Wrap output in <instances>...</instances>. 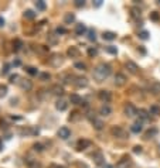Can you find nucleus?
<instances>
[{"mask_svg": "<svg viewBox=\"0 0 160 168\" xmlns=\"http://www.w3.org/2000/svg\"><path fill=\"white\" fill-rule=\"evenodd\" d=\"M111 72H112L111 65L102 62V64H99L95 69H94V74H92V75H94V79H95V81L102 82V81H105V79L111 75Z\"/></svg>", "mask_w": 160, "mask_h": 168, "instance_id": "obj_1", "label": "nucleus"}, {"mask_svg": "<svg viewBox=\"0 0 160 168\" xmlns=\"http://www.w3.org/2000/svg\"><path fill=\"white\" fill-rule=\"evenodd\" d=\"M111 133H112V136L116 137V138H122V140L128 138V131L125 129H122L121 126H113V127L111 129Z\"/></svg>", "mask_w": 160, "mask_h": 168, "instance_id": "obj_2", "label": "nucleus"}, {"mask_svg": "<svg viewBox=\"0 0 160 168\" xmlns=\"http://www.w3.org/2000/svg\"><path fill=\"white\" fill-rule=\"evenodd\" d=\"M123 112H125V115L129 117H133L137 115V109L135 107L132 103H126L125 105V107H123Z\"/></svg>", "mask_w": 160, "mask_h": 168, "instance_id": "obj_3", "label": "nucleus"}, {"mask_svg": "<svg viewBox=\"0 0 160 168\" xmlns=\"http://www.w3.org/2000/svg\"><path fill=\"white\" fill-rule=\"evenodd\" d=\"M98 97L102 100L103 103H109L111 99H112V95H111L109 91H99L98 92Z\"/></svg>", "mask_w": 160, "mask_h": 168, "instance_id": "obj_4", "label": "nucleus"}, {"mask_svg": "<svg viewBox=\"0 0 160 168\" xmlns=\"http://www.w3.org/2000/svg\"><path fill=\"white\" fill-rule=\"evenodd\" d=\"M57 134H58V137L60 138H63V140H67L68 137H71V130L68 129V127H60L58 129V131H57Z\"/></svg>", "mask_w": 160, "mask_h": 168, "instance_id": "obj_5", "label": "nucleus"}, {"mask_svg": "<svg viewBox=\"0 0 160 168\" xmlns=\"http://www.w3.org/2000/svg\"><path fill=\"white\" fill-rule=\"evenodd\" d=\"M70 102L72 105H84V106H87V102H85V100H84L79 95H77V93H72V95H71V96H70Z\"/></svg>", "mask_w": 160, "mask_h": 168, "instance_id": "obj_6", "label": "nucleus"}, {"mask_svg": "<svg viewBox=\"0 0 160 168\" xmlns=\"http://www.w3.org/2000/svg\"><path fill=\"white\" fill-rule=\"evenodd\" d=\"M72 84L75 85L77 88H85V86H88V79L84 76H75V81Z\"/></svg>", "mask_w": 160, "mask_h": 168, "instance_id": "obj_7", "label": "nucleus"}, {"mask_svg": "<svg viewBox=\"0 0 160 168\" xmlns=\"http://www.w3.org/2000/svg\"><path fill=\"white\" fill-rule=\"evenodd\" d=\"M130 167V158L129 157H123L121 158L118 164H116V168H129Z\"/></svg>", "mask_w": 160, "mask_h": 168, "instance_id": "obj_8", "label": "nucleus"}, {"mask_svg": "<svg viewBox=\"0 0 160 168\" xmlns=\"http://www.w3.org/2000/svg\"><path fill=\"white\" fill-rule=\"evenodd\" d=\"M125 66H126V69H128L130 74H137V72H139V66L135 64L133 61H128V62L125 64Z\"/></svg>", "mask_w": 160, "mask_h": 168, "instance_id": "obj_9", "label": "nucleus"}, {"mask_svg": "<svg viewBox=\"0 0 160 168\" xmlns=\"http://www.w3.org/2000/svg\"><path fill=\"white\" fill-rule=\"evenodd\" d=\"M48 62H50L52 66H58V65L63 62V57H61L60 54H55V55H52L51 58L48 59Z\"/></svg>", "mask_w": 160, "mask_h": 168, "instance_id": "obj_10", "label": "nucleus"}, {"mask_svg": "<svg viewBox=\"0 0 160 168\" xmlns=\"http://www.w3.org/2000/svg\"><path fill=\"white\" fill-rule=\"evenodd\" d=\"M142 123L143 122H140V120H137L136 123H133V124L130 126V131H132V133H136V134L140 133L142 129H143V124H142Z\"/></svg>", "mask_w": 160, "mask_h": 168, "instance_id": "obj_11", "label": "nucleus"}, {"mask_svg": "<svg viewBox=\"0 0 160 168\" xmlns=\"http://www.w3.org/2000/svg\"><path fill=\"white\" fill-rule=\"evenodd\" d=\"M126 84V76L123 74H116L115 75V85L118 86H122V85Z\"/></svg>", "mask_w": 160, "mask_h": 168, "instance_id": "obj_12", "label": "nucleus"}, {"mask_svg": "<svg viewBox=\"0 0 160 168\" xmlns=\"http://www.w3.org/2000/svg\"><path fill=\"white\" fill-rule=\"evenodd\" d=\"M85 32H88V28L85 27V24L79 23V24L75 26V34H77V35H84Z\"/></svg>", "mask_w": 160, "mask_h": 168, "instance_id": "obj_13", "label": "nucleus"}, {"mask_svg": "<svg viewBox=\"0 0 160 168\" xmlns=\"http://www.w3.org/2000/svg\"><path fill=\"white\" fill-rule=\"evenodd\" d=\"M20 88L23 89V91H30L33 88V84L30 79H23L21 82H20Z\"/></svg>", "mask_w": 160, "mask_h": 168, "instance_id": "obj_14", "label": "nucleus"}, {"mask_svg": "<svg viewBox=\"0 0 160 168\" xmlns=\"http://www.w3.org/2000/svg\"><path fill=\"white\" fill-rule=\"evenodd\" d=\"M67 54H68V57H71V58H77V57H79V50H78L77 47H70Z\"/></svg>", "mask_w": 160, "mask_h": 168, "instance_id": "obj_15", "label": "nucleus"}, {"mask_svg": "<svg viewBox=\"0 0 160 168\" xmlns=\"http://www.w3.org/2000/svg\"><path fill=\"white\" fill-rule=\"evenodd\" d=\"M78 150H85L88 149V147H91V141L89 140H85V138H82V140H79L78 141Z\"/></svg>", "mask_w": 160, "mask_h": 168, "instance_id": "obj_16", "label": "nucleus"}, {"mask_svg": "<svg viewBox=\"0 0 160 168\" xmlns=\"http://www.w3.org/2000/svg\"><path fill=\"white\" fill-rule=\"evenodd\" d=\"M112 113V109L109 107L108 105H102L101 106V109H99V115H102V116H109Z\"/></svg>", "mask_w": 160, "mask_h": 168, "instance_id": "obj_17", "label": "nucleus"}, {"mask_svg": "<svg viewBox=\"0 0 160 168\" xmlns=\"http://www.w3.org/2000/svg\"><path fill=\"white\" fill-rule=\"evenodd\" d=\"M102 38L106 40V41H113V40L116 38V34L115 32H112V31H103Z\"/></svg>", "mask_w": 160, "mask_h": 168, "instance_id": "obj_18", "label": "nucleus"}, {"mask_svg": "<svg viewBox=\"0 0 160 168\" xmlns=\"http://www.w3.org/2000/svg\"><path fill=\"white\" fill-rule=\"evenodd\" d=\"M55 107H57V110H60V112H64V110H67V107H68V103L65 102V100H58L57 105H55Z\"/></svg>", "mask_w": 160, "mask_h": 168, "instance_id": "obj_19", "label": "nucleus"}, {"mask_svg": "<svg viewBox=\"0 0 160 168\" xmlns=\"http://www.w3.org/2000/svg\"><path fill=\"white\" fill-rule=\"evenodd\" d=\"M137 116H139V119H140V122H145V120L149 119V112L140 109V110H137Z\"/></svg>", "mask_w": 160, "mask_h": 168, "instance_id": "obj_20", "label": "nucleus"}, {"mask_svg": "<svg viewBox=\"0 0 160 168\" xmlns=\"http://www.w3.org/2000/svg\"><path fill=\"white\" fill-rule=\"evenodd\" d=\"M159 133V130L156 129V127H152V129H149L146 131V134H145V138H153L156 134Z\"/></svg>", "mask_w": 160, "mask_h": 168, "instance_id": "obj_21", "label": "nucleus"}, {"mask_svg": "<svg viewBox=\"0 0 160 168\" xmlns=\"http://www.w3.org/2000/svg\"><path fill=\"white\" fill-rule=\"evenodd\" d=\"M74 21H75V16H74V13H67L64 16L65 24H71V23H74Z\"/></svg>", "mask_w": 160, "mask_h": 168, "instance_id": "obj_22", "label": "nucleus"}, {"mask_svg": "<svg viewBox=\"0 0 160 168\" xmlns=\"http://www.w3.org/2000/svg\"><path fill=\"white\" fill-rule=\"evenodd\" d=\"M51 92L54 95H63V93H64V88L60 86V85H54L51 88Z\"/></svg>", "mask_w": 160, "mask_h": 168, "instance_id": "obj_23", "label": "nucleus"}, {"mask_svg": "<svg viewBox=\"0 0 160 168\" xmlns=\"http://www.w3.org/2000/svg\"><path fill=\"white\" fill-rule=\"evenodd\" d=\"M94 160H95L96 164H102V165H105V162H103V155H102V153H96V154H94Z\"/></svg>", "mask_w": 160, "mask_h": 168, "instance_id": "obj_24", "label": "nucleus"}, {"mask_svg": "<svg viewBox=\"0 0 160 168\" xmlns=\"http://www.w3.org/2000/svg\"><path fill=\"white\" fill-rule=\"evenodd\" d=\"M150 91L153 92V93H160V82H153V84L150 85Z\"/></svg>", "mask_w": 160, "mask_h": 168, "instance_id": "obj_25", "label": "nucleus"}, {"mask_svg": "<svg viewBox=\"0 0 160 168\" xmlns=\"http://www.w3.org/2000/svg\"><path fill=\"white\" fill-rule=\"evenodd\" d=\"M92 124H94V127H95L96 130H102L103 129V122H102V120H99L98 117H96L95 120L92 122Z\"/></svg>", "mask_w": 160, "mask_h": 168, "instance_id": "obj_26", "label": "nucleus"}, {"mask_svg": "<svg viewBox=\"0 0 160 168\" xmlns=\"http://www.w3.org/2000/svg\"><path fill=\"white\" fill-rule=\"evenodd\" d=\"M21 47H23V41H21V40H14L13 41V50L14 51H20Z\"/></svg>", "mask_w": 160, "mask_h": 168, "instance_id": "obj_27", "label": "nucleus"}, {"mask_svg": "<svg viewBox=\"0 0 160 168\" xmlns=\"http://www.w3.org/2000/svg\"><path fill=\"white\" fill-rule=\"evenodd\" d=\"M24 19H28V20H33V19H36V13L33 12V10H26L24 12Z\"/></svg>", "mask_w": 160, "mask_h": 168, "instance_id": "obj_28", "label": "nucleus"}, {"mask_svg": "<svg viewBox=\"0 0 160 168\" xmlns=\"http://www.w3.org/2000/svg\"><path fill=\"white\" fill-rule=\"evenodd\" d=\"M130 14H132V17H135V19L140 17V9H137V7H132V9H130Z\"/></svg>", "mask_w": 160, "mask_h": 168, "instance_id": "obj_29", "label": "nucleus"}, {"mask_svg": "<svg viewBox=\"0 0 160 168\" xmlns=\"http://www.w3.org/2000/svg\"><path fill=\"white\" fill-rule=\"evenodd\" d=\"M36 9H37V10H45L44 0H37V1H36Z\"/></svg>", "mask_w": 160, "mask_h": 168, "instance_id": "obj_30", "label": "nucleus"}, {"mask_svg": "<svg viewBox=\"0 0 160 168\" xmlns=\"http://www.w3.org/2000/svg\"><path fill=\"white\" fill-rule=\"evenodd\" d=\"M149 113H150V115H159V113H160V107L157 106V105H153V106H150Z\"/></svg>", "mask_w": 160, "mask_h": 168, "instance_id": "obj_31", "label": "nucleus"}, {"mask_svg": "<svg viewBox=\"0 0 160 168\" xmlns=\"http://www.w3.org/2000/svg\"><path fill=\"white\" fill-rule=\"evenodd\" d=\"M26 71H27V74H30V75H33V76H34V75H40L39 71H37L34 66H27Z\"/></svg>", "mask_w": 160, "mask_h": 168, "instance_id": "obj_32", "label": "nucleus"}, {"mask_svg": "<svg viewBox=\"0 0 160 168\" xmlns=\"http://www.w3.org/2000/svg\"><path fill=\"white\" fill-rule=\"evenodd\" d=\"M88 38H89L91 41H95L96 40V32L94 28H89V30H88Z\"/></svg>", "mask_w": 160, "mask_h": 168, "instance_id": "obj_33", "label": "nucleus"}, {"mask_svg": "<svg viewBox=\"0 0 160 168\" xmlns=\"http://www.w3.org/2000/svg\"><path fill=\"white\" fill-rule=\"evenodd\" d=\"M106 52L112 54V55H116V54H118V48H116L115 45H108L106 47Z\"/></svg>", "mask_w": 160, "mask_h": 168, "instance_id": "obj_34", "label": "nucleus"}, {"mask_svg": "<svg viewBox=\"0 0 160 168\" xmlns=\"http://www.w3.org/2000/svg\"><path fill=\"white\" fill-rule=\"evenodd\" d=\"M74 66H75L77 69H81V71H85V69H87V65L84 64V62H79V61H78V62H75V64H74Z\"/></svg>", "mask_w": 160, "mask_h": 168, "instance_id": "obj_35", "label": "nucleus"}, {"mask_svg": "<svg viewBox=\"0 0 160 168\" xmlns=\"http://www.w3.org/2000/svg\"><path fill=\"white\" fill-rule=\"evenodd\" d=\"M7 95V86L6 85H0V97H4Z\"/></svg>", "mask_w": 160, "mask_h": 168, "instance_id": "obj_36", "label": "nucleus"}, {"mask_svg": "<svg viewBox=\"0 0 160 168\" xmlns=\"http://www.w3.org/2000/svg\"><path fill=\"white\" fill-rule=\"evenodd\" d=\"M88 55H89V57H96V55H98V50L94 48V47H89V48H88Z\"/></svg>", "mask_w": 160, "mask_h": 168, "instance_id": "obj_37", "label": "nucleus"}, {"mask_svg": "<svg viewBox=\"0 0 160 168\" xmlns=\"http://www.w3.org/2000/svg\"><path fill=\"white\" fill-rule=\"evenodd\" d=\"M149 35H150V34H149V31H146V30H143V31L139 32V38L140 40H147Z\"/></svg>", "mask_w": 160, "mask_h": 168, "instance_id": "obj_38", "label": "nucleus"}, {"mask_svg": "<svg viewBox=\"0 0 160 168\" xmlns=\"http://www.w3.org/2000/svg\"><path fill=\"white\" fill-rule=\"evenodd\" d=\"M150 19L153 20V21H159L160 20V14L157 12H153V13H150Z\"/></svg>", "mask_w": 160, "mask_h": 168, "instance_id": "obj_39", "label": "nucleus"}, {"mask_svg": "<svg viewBox=\"0 0 160 168\" xmlns=\"http://www.w3.org/2000/svg\"><path fill=\"white\" fill-rule=\"evenodd\" d=\"M74 4H75V7H84L85 6V1L84 0H75Z\"/></svg>", "mask_w": 160, "mask_h": 168, "instance_id": "obj_40", "label": "nucleus"}, {"mask_svg": "<svg viewBox=\"0 0 160 168\" xmlns=\"http://www.w3.org/2000/svg\"><path fill=\"white\" fill-rule=\"evenodd\" d=\"M79 117H81L79 116V113H78V112H74V113L70 116V120H78Z\"/></svg>", "mask_w": 160, "mask_h": 168, "instance_id": "obj_41", "label": "nucleus"}, {"mask_svg": "<svg viewBox=\"0 0 160 168\" xmlns=\"http://www.w3.org/2000/svg\"><path fill=\"white\" fill-rule=\"evenodd\" d=\"M39 76L41 78L43 81H47V79H50V74H48V72H44V74H40Z\"/></svg>", "mask_w": 160, "mask_h": 168, "instance_id": "obj_42", "label": "nucleus"}, {"mask_svg": "<svg viewBox=\"0 0 160 168\" xmlns=\"http://www.w3.org/2000/svg\"><path fill=\"white\" fill-rule=\"evenodd\" d=\"M9 68H10V65H9V64H4V66H3V69H1V74H3V75H6V74H9Z\"/></svg>", "mask_w": 160, "mask_h": 168, "instance_id": "obj_43", "label": "nucleus"}, {"mask_svg": "<svg viewBox=\"0 0 160 168\" xmlns=\"http://www.w3.org/2000/svg\"><path fill=\"white\" fill-rule=\"evenodd\" d=\"M34 150L36 151H43V144H40V143H37V144H34Z\"/></svg>", "mask_w": 160, "mask_h": 168, "instance_id": "obj_44", "label": "nucleus"}, {"mask_svg": "<svg viewBox=\"0 0 160 168\" xmlns=\"http://www.w3.org/2000/svg\"><path fill=\"white\" fill-rule=\"evenodd\" d=\"M55 31H57V34H65L67 30H65L64 27H57V30H55Z\"/></svg>", "mask_w": 160, "mask_h": 168, "instance_id": "obj_45", "label": "nucleus"}, {"mask_svg": "<svg viewBox=\"0 0 160 168\" xmlns=\"http://www.w3.org/2000/svg\"><path fill=\"white\" fill-rule=\"evenodd\" d=\"M133 153H136V154H140V153H142V147H140V146H135V147H133Z\"/></svg>", "mask_w": 160, "mask_h": 168, "instance_id": "obj_46", "label": "nucleus"}, {"mask_svg": "<svg viewBox=\"0 0 160 168\" xmlns=\"http://www.w3.org/2000/svg\"><path fill=\"white\" fill-rule=\"evenodd\" d=\"M17 79H19V75H16V74H14V75H12V76H10V82H12V84H14V82H17Z\"/></svg>", "mask_w": 160, "mask_h": 168, "instance_id": "obj_47", "label": "nucleus"}, {"mask_svg": "<svg viewBox=\"0 0 160 168\" xmlns=\"http://www.w3.org/2000/svg\"><path fill=\"white\" fill-rule=\"evenodd\" d=\"M94 6H95V7H101V6H102V0H95V1H94Z\"/></svg>", "mask_w": 160, "mask_h": 168, "instance_id": "obj_48", "label": "nucleus"}, {"mask_svg": "<svg viewBox=\"0 0 160 168\" xmlns=\"http://www.w3.org/2000/svg\"><path fill=\"white\" fill-rule=\"evenodd\" d=\"M3 26H4V19L0 17V27H3Z\"/></svg>", "mask_w": 160, "mask_h": 168, "instance_id": "obj_49", "label": "nucleus"}, {"mask_svg": "<svg viewBox=\"0 0 160 168\" xmlns=\"http://www.w3.org/2000/svg\"><path fill=\"white\" fill-rule=\"evenodd\" d=\"M13 65H14V66H19V65H20V61H19V59H16V61L13 62Z\"/></svg>", "mask_w": 160, "mask_h": 168, "instance_id": "obj_50", "label": "nucleus"}, {"mask_svg": "<svg viewBox=\"0 0 160 168\" xmlns=\"http://www.w3.org/2000/svg\"><path fill=\"white\" fill-rule=\"evenodd\" d=\"M103 168H113V165H111V164H105Z\"/></svg>", "mask_w": 160, "mask_h": 168, "instance_id": "obj_51", "label": "nucleus"}, {"mask_svg": "<svg viewBox=\"0 0 160 168\" xmlns=\"http://www.w3.org/2000/svg\"><path fill=\"white\" fill-rule=\"evenodd\" d=\"M54 168H65V167H63V165H57V167H54Z\"/></svg>", "mask_w": 160, "mask_h": 168, "instance_id": "obj_52", "label": "nucleus"}, {"mask_svg": "<svg viewBox=\"0 0 160 168\" xmlns=\"http://www.w3.org/2000/svg\"><path fill=\"white\" fill-rule=\"evenodd\" d=\"M1 149H3V146H1V141H0V150H1Z\"/></svg>", "mask_w": 160, "mask_h": 168, "instance_id": "obj_53", "label": "nucleus"}]
</instances>
